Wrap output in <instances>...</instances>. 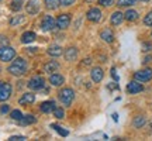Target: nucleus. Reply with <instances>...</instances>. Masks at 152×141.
<instances>
[{
    "label": "nucleus",
    "instance_id": "obj_1",
    "mask_svg": "<svg viewBox=\"0 0 152 141\" xmlns=\"http://www.w3.org/2000/svg\"><path fill=\"white\" fill-rule=\"evenodd\" d=\"M27 61L23 59V58H16V59L13 61V64L9 66V72H10L11 75L14 76H23L26 72H27Z\"/></svg>",
    "mask_w": 152,
    "mask_h": 141
},
{
    "label": "nucleus",
    "instance_id": "obj_2",
    "mask_svg": "<svg viewBox=\"0 0 152 141\" xmlns=\"http://www.w3.org/2000/svg\"><path fill=\"white\" fill-rule=\"evenodd\" d=\"M58 96H59L61 103L64 104V106H71L73 99H75V92H73V89H71V87H65V89H61Z\"/></svg>",
    "mask_w": 152,
    "mask_h": 141
},
{
    "label": "nucleus",
    "instance_id": "obj_3",
    "mask_svg": "<svg viewBox=\"0 0 152 141\" xmlns=\"http://www.w3.org/2000/svg\"><path fill=\"white\" fill-rule=\"evenodd\" d=\"M16 58V49L9 47V45H4V47H0V61L3 62H9V61H13Z\"/></svg>",
    "mask_w": 152,
    "mask_h": 141
},
{
    "label": "nucleus",
    "instance_id": "obj_4",
    "mask_svg": "<svg viewBox=\"0 0 152 141\" xmlns=\"http://www.w3.org/2000/svg\"><path fill=\"white\" fill-rule=\"evenodd\" d=\"M27 86L31 89V90H42V87L45 86V79L42 76H35V78H31L28 81Z\"/></svg>",
    "mask_w": 152,
    "mask_h": 141
},
{
    "label": "nucleus",
    "instance_id": "obj_5",
    "mask_svg": "<svg viewBox=\"0 0 152 141\" xmlns=\"http://www.w3.org/2000/svg\"><path fill=\"white\" fill-rule=\"evenodd\" d=\"M134 79L140 82H148L152 79V69L151 68H145V69L137 70L134 73Z\"/></svg>",
    "mask_w": 152,
    "mask_h": 141
},
{
    "label": "nucleus",
    "instance_id": "obj_6",
    "mask_svg": "<svg viewBox=\"0 0 152 141\" xmlns=\"http://www.w3.org/2000/svg\"><path fill=\"white\" fill-rule=\"evenodd\" d=\"M11 85L7 82L0 81V102H6L11 96Z\"/></svg>",
    "mask_w": 152,
    "mask_h": 141
},
{
    "label": "nucleus",
    "instance_id": "obj_7",
    "mask_svg": "<svg viewBox=\"0 0 152 141\" xmlns=\"http://www.w3.org/2000/svg\"><path fill=\"white\" fill-rule=\"evenodd\" d=\"M56 27V20H54V17L45 16L41 21V30L42 31H52Z\"/></svg>",
    "mask_w": 152,
    "mask_h": 141
},
{
    "label": "nucleus",
    "instance_id": "obj_8",
    "mask_svg": "<svg viewBox=\"0 0 152 141\" xmlns=\"http://www.w3.org/2000/svg\"><path fill=\"white\" fill-rule=\"evenodd\" d=\"M71 24V14H59L56 18V27L59 30H65Z\"/></svg>",
    "mask_w": 152,
    "mask_h": 141
},
{
    "label": "nucleus",
    "instance_id": "obj_9",
    "mask_svg": "<svg viewBox=\"0 0 152 141\" xmlns=\"http://www.w3.org/2000/svg\"><path fill=\"white\" fill-rule=\"evenodd\" d=\"M87 20L92 23H99L100 20H102V11H100V9H97V7H92L90 10L87 11Z\"/></svg>",
    "mask_w": 152,
    "mask_h": 141
},
{
    "label": "nucleus",
    "instance_id": "obj_10",
    "mask_svg": "<svg viewBox=\"0 0 152 141\" xmlns=\"http://www.w3.org/2000/svg\"><path fill=\"white\" fill-rule=\"evenodd\" d=\"M142 90H144V86L142 83H140V81H131L127 85V92L130 95H137V93H141Z\"/></svg>",
    "mask_w": 152,
    "mask_h": 141
},
{
    "label": "nucleus",
    "instance_id": "obj_11",
    "mask_svg": "<svg viewBox=\"0 0 152 141\" xmlns=\"http://www.w3.org/2000/svg\"><path fill=\"white\" fill-rule=\"evenodd\" d=\"M90 76H92V81L94 82V83H99V82L103 81L104 72L100 66H94V68H92V70H90Z\"/></svg>",
    "mask_w": 152,
    "mask_h": 141
},
{
    "label": "nucleus",
    "instance_id": "obj_12",
    "mask_svg": "<svg viewBox=\"0 0 152 141\" xmlns=\"http://www.w3.org/2000/svg\"><path fill=\"white\" fill-rule=\"evenodd\" d=\"M26 10H27L28 14H37L39 11V0H28L27 4H26Z\"/></svg>",
    "mask_w": 152,
    "mask_h": 141
},
{
    "label": "nucleus",
    "instance_id": "obj_13",
    "mask_svg": "<svg viewBox=\"0 0 152 141\" xmlns=\"http://www.w3.org/2000/svg\"><path fill=\"white\" fill-rule=\"evenodd\" d=\"M42 69H44L45 73H49V75H51V73H54V72H56V70L59 69V64H58L56 61H54V59L48 61V62L42 66Z\"/></svg>",
    "mask_w": 152,
    "mask_h": 141
},
{
    "label": "nucleus",
    "instance_id": "obj_14",
    "mask_svg": "<svg viewBox=\"0 0 152 141\" xmlns=\"http://www.w3.org/2000/svg\"><path fill=\"white\" fill-rule=\"evenodd\" d=\"M49 83L52 86H62L65 83V78L59 73H51L49 75Z\"/></svg>",
    "mask_w": 152,
    "mask_h": 141
},
{
    "label": "nucleus",
    "instance_id": "obj_15",
    "mask_svg": "<svg viewBox=\"0 0 152 141\" xmlns=\"http://www.w3.org/2000/svg\"><path fill=\"white\" fill-rule=\"evenodd\" d=\"M35 102V95L31 92H28V93H24L21 98L18 99V103L21 104V106H27V104H31Z\"/></svg>",
    "mask_w": 152,
    "mask_h": 141
},
{
    "label": "nucleus",
    "instance_id": "obj_16",
    "mask_svg": "<svg viewBox=\"0 0 152 141\" xmlns=\"http://www.w3.org/2000/svg\"><path fill=\"white\" fill-rule=\"evenodd\" d=\"M123 21H124V13H121V11H114L110 17L111 26H120Z\"/></svg>",
    "mask_w": 152,
    "mask_h": 141
},
{
    "label": "nucleus",
    "instance_id": "obj_17",
    "mask_svg": "<svg viewBox=\"0 0 152 141\" xmlns=\"http://www.w3.org/2000/svg\"><path fill=\"white\" fill-rule=\"evenodd\" d=\"M55 107H56V104H55L54 100H45V102H42L41 106H39V109H41L42 113H51Z\"/></svg>",
    "mask_w": 152,
    "mask_h": 141
},
{
    "label": "nucleus",
    "instance_id": "obj_18",
    "mask_svg": "<svg viewBox=\"0 0 152 141\" xmlns=\"http://www.w3.org/2000/svg\"><path fill=\"white\" fill-rule=\"evenodd\" d=\"M100 37H102L103 41H106V43H109V44H111L114 41V33L110 28H104L103 31L100 33Z\"/></svg>",
    "mask_w": 152,
    "mask_h": 141
},
{
    "label": "nucleus",
    "instance_id": "obj_19",
    "mask_svg": "<svg viewBox=\"0 0 152 141\" xmlns=\"http://www.w3.org/2000/svg\"><path fill=\"white\" fill-rule=\"evenodd\" d=\"M77 58V49L75 47H69V48L65 51V59L72 62V61H75Z\"/></svg>",
    "mask_w": 152,
    "mask_h": 141
},
{
    "label": "nucleus",
    "instance_id": "obj_20",
    "mask_svg": "<svg viewBox=\"0 0 152 141\" xmlns=\"http://www.w3.org/2000/svg\"><path fill=\"white\" fill-rule=\"evenodd\" d=\"M35 33L34 31H26V33L21 35V43L23 44H30V43H33L34 40H35Z\"/></svg>",
    "mask_w": 152,
    "mask_h": 141
},
{
    "label": "nucleus",
    "instance_id": "obj_21",
    "mask_svg": "<svg viewBox=\"0 0 152 141\" xmlns=\"http://www.w3.org/2000/svg\"><path fill=\"white\" fill-rule=\"evenodd\" d=\"M147 123V119H145V116H137L134 117L132 120V127H135V129H142L144 126Z\"/></svg>",
    "mask_w": 152,
    "mask_h": 141
},
{
    "label": "nucleus",
    "instance_id": "obj_22",
    "mask_svg": "<svg viewBox=\"0 0 152 141\" xmlns=\"http://www.w3.org/2000/svg\"><path fill=\"white\" fill-rule=\"evenodd\" d=\"M48 54L51 55V57H61V55L64 54V51H62V48H61L59 45H52V47H49L48 48Z\"/></svg>",
    "mask_w": 152,
    "mask_h": 141
},
{
    "label": "nucleus",
    "instance_id": "obj_23",
    "mask_svg": "<svg viewBox=\"0 0 152 141\" xmlns=\"http://www.w3.org/2000/svg\"><path fill=\"white\" fill-rule=\"evenodd\" d=\"M124 20H127V21H135V20H138V11L127 10L124 13Z\"/></svg>",
    "mask_w": 152,
    "mask_h": 141
},
{
    "label": "nucleus",
    "instance_id": "obj_24",
    "mask_svg": "<svg viewBox=\"0 0 152 141\" xmlns=\"http://www.w3.org/2000/svg\"><path fill=\"white\" fill-rule=\"evenodd\" d=\"M44 3H45V7L48 10H56L61 6V0H45Z\"/></svg>",
    "mask_w": 152,
    "mask_h": 141
},
{
    "label": "nucleus",
    "instance_id": "obj_25",
    "mask_svg": "<svg viewBox=\"0 0 152 141\" xmlns=\"http://www.w3.org/2000/svg\"><path fill=\"white\" fill-rule=\"evenodd\" d=\"M23 23H26V17L24 16H14L10 18V26L11 27H16V26H20V24H23Z\"/></svg>",
    "mask_w": 152,
    "mask_h": 141
},
{
    "label": "nucleus",
    "instance_id": "obj_26",
    "mask_svg": "<svg viewBox=\"0 0 152 141\" xmlns=\"http://www.w3.org/2000/svg\"><path fill=\"white\" fill-rule=\"evenodd\" d=\"M34 123H37V119L31 116V114H27V116H23V119L20 120V124L23 126H27V124H34Z\"/></svg>",
    "mask_w": 152,
    "mask_h": 141
},
{
    "label": "nucleus",
    "instance_id": "obj_27",
    "mask_svg": "<svg viewBox=\"0 0 152 141\" xmlns=\"http://www.w3.org/2000/svg\"><path fill=\"white\" fill-rule=\"evenodd\" d=\"M23 7V0H13L10 3V9L13 11H20Z\"/></svg>",
    "mask_w": 152,
    "mask_h": 141
},
{
    "label": "nucleus",
    "instance_id": "obj_28",
    "mask_svg": "<svg viewBox=\"0 0 152 141\" xmlns=\"http://www.w3.org/2000/svg\"><path fill=\"white\" fill-rule=\"evenodd\" d=\"M52 113H54V117H56V119H64V109L59 106H56L52 110Z\"/></svg>",
    "mask_w": 152,
    "mask_h": 141
},
{
    "label": "nucleus",
    "instance_id": "obj_29",
    "mask_svg": "<svg viewBox=\"0 0 152 141\" xmlns=\"http://www.w3.org/2000/svg\"><path fill=\"white\" fill-rule=\"evenodd\" d=\"M10 117L13 120H17V121H20V120L23 119V113L20 112V110H13L10 113Z\"/></svg>",
    "mask_w": 152,
    "mask_h": 141
},
{
    "label": "nucleus",
    "instance_id": "obj_30",
    "mask_svg": "<svg viewBox=\"0 0 152 141\" xmlns=\"http://www.w3.org/2000/svg\"><path fill=\"white\" fill-rule=\"evenodd\" d=\"M51 127H52V129H54L55 131H58V133H59V134H61V136H62V137H66V136H68V134H69V133H68V131H66V130H62V127H59V126H58V124H52V126H51Z\"/></svg>",
    "mask_w": 152,
    "mask_h": 141
},
{
    "label": "nucleus",
    "instance_id": "obj_31",
    "mask_svg": "<svg viewBox=\"0 0 152 141\" xmlns=\"http://www.w3.org/2000/svg\"><path fill=\"white\" fill-rule=\"evenodd\" d=\"M144 24L147 27H152V11H149L147 16L144 17Z\"/></svg>",
    "mask_w": 152,
    "mask_h": 141
},
{
    "label": "nucleus",
    "instance_id": "obj_32",
    "mask_svg": "<svg viewBox=\"0 0 152 141\" xmlns=\"http://www.w3.org/2000/svg\"><path fill=\"white\" fill-rule=\"evenodd\" d=\"M134 3H135V0H118L120 7H128V6H132Z\"/></svg>",
    "mask_w": 152,
    "mask_h": 141
},
{
    "label": "nucleus",
    "instance_id": "obj_33",
    "mask_svg": "<svg viewBox=\"0 0 152 141\" xmlns=\"http://www.w3.org/2000/svg\"><path fill=\"white\" fill-rule=\"evenodd\" d=\"M99 4L104 6V7H110V6L114 4V0H97Z\"/></svg>",
    "mask_w": 152,
    "mask_h": 141
},
{
    "label": "nucleus",
    "instance_id": "obj_34",
    "mask_svg": "<svg viewBox=\"0 0 152 141\" xmlns=\"http://www.w3.org/2000/svg\"><path fill=\"white\" fill-rule=\"evenodd\" d=\"M142 51H144V52L152 51V43H142Z\"/></svg>",
    "mask_w": 152,
    "mask_h": 141
},
{
    "label": "nucleus",
    "instance_id": "obj_35",
    "mask_svg": "<svg viewBox=\"0 0 152 141\" xmlns=\"http://www.w3.org/2000/svg\"><path fill=\"white\" fill-rule=\"evenodd\" d=\"M0 45H1V47L9 45V38L4 37V35H0Z\"/></svg>",
    "mask_w": 152,
    "mask_h": 141
},
{
    "label": "nucleus",
    "instance_id": "obj_36",
    "mask_svg": "<svg viewBox=\"0 0 152 141\" xmlns=\"http://www.w3.org/2000/svg\"><path fill=\"white\" fill-rule=\"evenodd\" d=\"M9 140H10V141H18V140L23 141V140H26V137H24V136H11Z\"/></svg>",
    "mask_w": 152,
    "mask_h": 141
},
{
    "label": "nucleus",
    "instance_id": "obj_37",
    "mask_svg": "<svg viewBox=\"0 0 152 141\" xmlns=\"http://www.w3.org/2000/svg\"><path fill=\"white\" fill-rule=\"evenodd\" d=\"M75 0H61V6H72Z\"/></svg>",
    "mask_w": 152,
    "mask_h": 141
},
{
    "label": "nucleus",
    "instance_id": "obj_38",
    "mask_svg": "<svg viewBox=\"0 0 152 141\" xmlns=\"http://www.w3.org/2000/svg\"><path fill=\"white\" fill-rule=\"evenodd\" d=\"M9 110H10V107H9L7 104H4V106H1V109H0V112H1V113H7Z\"/></svg>",
    "mask_w": 152,
    "mask_h": 141
},
{
    "label": "nucleus",
    "instance_id": "obj_39",
    "mask_svg": "<svg viewBox=\"0 0 152 141\" xmlns=\"http://www.w3.org/2000/svg\"><path fill=\"white\" fill-rule=\"evenodd\" d=\"M149 62H152V57H145L144 58V64H149Z\"/></svg>",
    "mask_w": 152,
    "mask_h": 141
},
{
    "label": "nucleus",
    "instance_id": "obj_40",
    "mask_svg": "<svg viewBox=\"0 0 152 141\" xmlns=\"http://www.w3.org/2000/svg\"><path fill=\"white\" fill-rule=\"evenodd\" d=\"M90 62H92V59H90V58H86V59H83V65H89Z\"/></svg>",
    "mask_w": 152,
    "mask_h": 141
},
{
    "label": "nucleus",
    "instance_id": "obj_41",
    "mask_svg": "<svg viewBox=\"0 0 152 141\" xmlns=\"http://www.w3.org/2000/svg\"><path fill=\"white\" fill-rule=\"evenodd\" d=\"M111 75H113V78H114V79H115V81L118 79V78H117V73H115V69H114V68H113V69H111Z\"/></svg>",
    "mask_w": 152,
    "mask_h": 141
},
{
    "label": "nucleus",
    "instance_id": "obj_42",
    "mask_svg": "<svg viewBox=\"0 0 152 141\" xmlns=\"http://www.w3.org/2000/svg\"><path fill=\"white\" fill-rule=\"evenodd\" d=\"M141 1H145V3H147V1H149V0H141Z\"/></svg>",
    "mask_w": 152,
    "mask_h": 141
},
{
    "label": "nucleus",
    "instance_id": "obj_43",
    "mask_svg": "<svg viewBox=\"0 0 152 141\" xmlns=\"http://www.w3.org/2000/svg\"><path fill=\"white\" fill-rule=\"evenodd\" d=\"M151 35H152V33H151Z\"/></svg>",
    "mask_w": 152,
    "mask_h": 141
},
{
    "label": "nucleus",
    "instance_id": "obj_44",
    "mask_svg": "<svg viewBox=\"0 0 152 141\" xmlns=\"http://www.w3.org/2000/svg\"><path fill=\"white\" fill-rule=\"evenodd\" d=\"M0 70H1V69H0Z\"/></svg>",
    "mask_w": 152,
    "mask_h": 141
}]
</instances>
